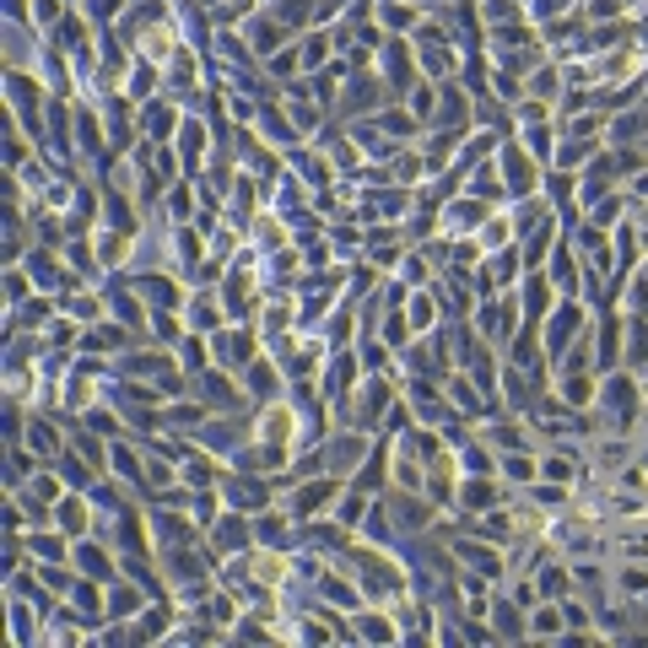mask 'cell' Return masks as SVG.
I'll list each match as a JSON object with an SVG mask.
<instances>
[{
  "mask_svg": "<svg viewBox=\"0 0 648 648\" xmlns=\"http://www.w3.org/2000/svg\"><path fill=\"white\" fill-rule=\"evenodd\" d=\"M589 320H595V314H589L578 297H557V308L540 320V352H546V363L557 367V357H563L567 346L589 330Z\"/></svg>",
  "mask_w": 648,
  "mask_h": 648,
  "instance_id": "obj_1",
  "label": "cell"
},
{
  "mask_svg": "<svg viewBox=\"0 0 648 648\" xmlns=\"http://www.w3.org/2000/svg\"><path fill=\"white\" fill-rule=\"evenodd\" d=\"M497 173H503V184H508V201H525V195H540V179H546V168L525 152V141L519 135H503L497 141Z\"/></svg>",
  "mask_w": 648,
  "mask_h": 648,
  "instance_id": "obj_2",
  "label": "cell"
},
{
  "mask_svg": "<svg viewBox=\"0 0 648 648\" xmlns=\"http://www.w3.org/2000/svg\"><path fill=\"white\" fill-rule=\"evenodd\" d=\"M411 49H416V65H422V77H433V81H454L459 60H465V54L454 49V39H448V28H438V22H433V28L422 22V28L411 33Z\"/></svg>",
  "mask_w": 648,
  "mask_h": 648,
  "instance_id": "obj_3",
  "label": "cell"
},
{
  "mask_svg": "<svg viewBox=\"0 0 648 648\" xmlns=\"http://www.w3.org/2000/svg\"><path fill=\"white\" fill-rule=\"evenodd\" d=\"M249 438H254V416H243V411H216V416H205V427L195 433V444L222 454V459H233Z\"/></svg>",
  "mask_w": 648,
  "mask_h": 648,
  "instance_id": "obj_4",
  "label": "cell"
},
{
  "mask_svg": "<svg viewBox=\"0 0 648 648\" xmlns=\"http://www.w3.org/2000/svg\"><path fill=\"white\" fill-rule=\"evenodd\" d=\"M378 433H363V427H335L330 438H324V476H346L352 482V470L367 459V448H373Z\"/></svg>",
  "mask_w": 648,
  "mask_h": 648,
  "instance_id": "obj_5",
  "label": "cell"
},
{
  "mask_svg": "<svg viewBox=\"0 0 648 648\" xmlns=\"http://www.w3.org/2000/svg\"><path fill=\"white\" fill-rule=\"evenodd\" d=\"M260 330L254 324H222L216 335H211V357H216V367H227V373H243V367L260 357Z\"/></svg>",
  "mask_w": 648,
  "mask_h": 648,
  "instance_id": "obj_6",
  "label": "cell"
},
{
  "mask_svg": "<svg viewBox=\"0 0 648 648\" xmlns=\"http://www.w3.org/2000/svg\"><path fill=\"white\" fill-rule=\"evenodd\" d=\"M395 98H389V81L373 77V71H357L352 87H341V103H335V114H346V120H367V114H378V109H389Z\"/></svg>",
  "mask_w": 648,
  "mask_h": 648,
  "instance_id": "obj_7",
  "label": "cell"
},
{
  "mask_svg": "<svg viewBox=\"0 0 648 648\" xmlns=\"http://www.w3.org/2000/svg\"><path fill=\"white\" fill-rule=\"evenodd\" d=\"M190 395H195V401H205L211 411H243V405H254V401H249V389H243L227 367H216V363L190 378Z\"/></svg>",
  "mask_w": 648,
  "mask_h": 648,
  "instance_id": "obj_8",
  "label": "cell"
},
{
  "mask_svg": "<svg viewBox=\"0 0 648 648\" xmlns=\"http://www.w3.org/2000/svg\"><path fill=\"white\" fill-rule=\"evenodd\" d=\"M249 540H254V514H243V508H222L211 525H205V546L227 563V557H239L249 551Z\"/></svg>",
  "mask_w": 648,
  "mask_h": 648,
  "instance_id": "obj_9",
  "label": "cell"
},
{
  "mask_svg": "<svg viewBox=\"0 0 648 648\" xmlns=\"http://www.w3.org/2000/svg\"><path fill=\"white\" fill-rule=\"evenodd\" d=\"M416 49L405 39H384L378 43V77L389 81V98L401 103V98H411V87H416Z\"/></svg>",
  "mask_w": 648,
  "mask_h": 648,
  "instance_id": "obj_10",
  "label": "cell"
},
{
  "mask_svg": "<svg viewBox=\"0 0 648 648\" xmlns=\"http://www.w3.org/2000/svg\"><path fill=\"white\" fill-rule=\"evenodd\" d=\"M486 216H492V205L459 190V195L438 211V239H448V243H454V239H476V227H482Z\"/></svg>",
  "mask_w": 648,
  "mask_h": 648,
  "instance_id": "obj_11",
  "label": "cell"
},
{
  "mask_svg": "<svg viewBox=\"0 0 648 648\" xmlns=\"http://www.w3.org/2000/svg\"><path fill=\"white\" fill-rule=\"evenodd\" d=\"M22 265H28V276H33V286H39V292H49V297H60V292H71V286H81V276H77V271H71V265H60V260H54V249H49V243H33Z\"/></svg>",
  "mask_w": 648,
  "mask_h": 648,
  "instance_id": "obj_12",
  "label": "cell"
},
{
  "mask_svg": "<svg viewBox=\"0 0 648 648\" xmlns=\"http://www.w3.org/2000/svg\"><path fill=\"white\" fill-rule=\"evenodd\" d=\"M146 525H152V540H158V551H168V546H195L205 529L184 514V508H168V503H158L152 514H146Z\"/></svg>",
  "mask_w": 648,
  "mask_h": 648,
  "instance_id": "obj_13",
  "label": "cell"
},
{
  "mask_svg": "<svg viewBox=\"0 0 648 648\" xmlns=\"http://www.w3.org/2000/svg\"><path fill=\"white\" fill-rule=\"evenodd\" d=\"M71 567H77L81 578H98V584H114L120 578V557L98 535H77L71 540Z\"/></svg>",
  "mask_w": 648,
  "mask_h": 648,
  "instance_id": "obj_14",
  "label": "cell"
},
{
  "mask_svg": "<svg viewBox=\"0 0 648 648\" xmlns=\"http://www.w3.org/2000/svg\"><path fill=\"white\" fill-rule=\"evenodd\" d=\"M222 497H227V508L260 514V508H271L276 486H271V482H260V476H249V470H233V465H227V476H222Z\"/></svg>",
  "mask_w": 648,
  "mask_h": 648,
  "instance_id": "obj_15",
  "label": "cell"
},
{
  "mask_svg": "<svg viewBox=\"0 0 648 648\" xmlns=\"http://www.w3.org/2000/svg\"><path fill=\"white\" fill-rule=\"evenodd\" d=\"M254 135H260L265 146H276V152H292L303 130L292 124V114H286L282 98H271V103H260V114H254Z\"/></svg>",
  "mask_w": 648,
  "mask_h": 648,
  "instance_id": "obj_16",
  "label": "cell"
},
{
  "mask_svg": "<svg viewBox=\"0 0 648 648\" xmlns=\"http://www.w3.org/2000/svg\"><path fill=\"white\" fill-rule=\"evenodd\" d=\"M243 39H249V49H254V60L265 65V60H271L276 49H286V43L297 39V33H286L282 22H276V11L265 6V11H254V17L243 22Z\"/></svg>",
  "mask_w": 648,
  "mask_h": 648,
  "instance_id": "obj_17",
  "label": "cell"
},
{
  "mask_svg": "<svg viewBox=\"0 0 648 648\" xmlns=\"http://www.w3.org/2000/svg\"><path fill=\"white\" fill-rule=\"evenodd\" d=\"M179 124H184V109L162 92L152 103H141V141H152V146H168L173 135H179Z\"/></svg>",
  "mask_w": 648,
  "mask_h": 648,
  "instance_id": "obj_18",
  "label": "cell"
},
{
  "mask_svg": "<svg viewBox=\"0 0 648 648\" xmlns=\"http://www.w3.org/2000/svg\"><path fill=\"white\" fill-rule=\"evenodd\" d=\"M222 324H227L222 292H216V286H190V303H184V330H195V335H216Z\"/></svg>",
  "mask_w": 648,
  "mask_h": 648,
  "instance_id": "obj_19",
  "label": "cell"
},
{
  "mask_svg": "<svg viewBox=\"0 0 648 648\" xmlns=\"http://www.w3.org/2000/svg\"><path fill=\"white\" fill-rule=\"evenodd\" d=\"M514 297H519V314H525V324H540L551 308H557V286H551V276H546V271H525V276H519V286H514Z\"/></svg>",
  "mask_w": 648,
  "mask_h": 648,
  "instance_id": "obj_20",
  "label": "cell"
},
{
  "mask_svg": "<svg viewBox=\"0 0 648 648\" xmlns=\"http://www.w3.org/2000/svg\"><path fill=\"white\" fill-rule=\"evenodd\" d=\"M243 389H249V401H254V405L282 401V389H286V373H282V363H276L271 352H260L254 363L243 367Z\"/></svg>",
  "mask_w": 648,
  "mask_h": 648,
  "instance_id": "obj_21",
  "label": "cell"
},
{
  "mask_svg": "<svg viewBox=\"0 0 648 648\" xmlns=\"http://www.w3.org/2000/svg\"><path fill=\"white\" fill-rule=\"evenodd\" d=\"M503 492H508V486L497 482V476H459V492H454V508L476 519V514H486V508H497V503H503Z\"/></svg>",
  "mask_w": 648,
  "mask_h": 648,
  "instance_id": "obj_22",
  "label": "cell"
},
{
  "mask_svg": "<svg viewBox=\"0 0 648 648\" xmlns=\"http://www.w3.org/2000/svg\"><path fill=\"white\" fill-rule=\"evenodd\" d=\"M492 632H497V644H514V638H529V610L514 600V595H492Z\"/></svg>",
  "mask_w": 648,
  "mask_h": 648,
  "instance_id": "obj_23",
  "label": "cell"
},
{
  "mask_svg": "<svg viewBox=\"0 0 648 648\" xmlns=\"http://www.w3.org/2000/svg\"><path fill=\"white\" fill-rule=\"evenodd\" d=\"M286 173H297L308 190H324V184L335 179V162H330V152H320V146H292V152H286Z\"/></svg>",
  "mask_w": 648,
  "mask_h": 648,
  "instance_id": "obj_24",
  "label": "cell"
},
{
  "mask_svg": "<svg viewBox=\"0 0 648 648\" xmlns=\"http://www.w3.org/2000/svg\"><path fill=\"white\" fill-rule=\"evenodd\" d=\"M22 444L33 448L43 465H54V459H60V454L71 448V438H65V433L54 427V416H43V411H39V416H28V438H22Z\"/></svg>",
  "mask_w": 648,
  "mask_h": 648,
  "instance_id": "obj_25",
  "label": "cell"
},
{
  "mask_svg": "<svg viewBox=\"0 0 648 648\" xmlns=\"http://www.w3.org/2000/svg\"><path fill=\"white\" fill-rule=\"evenodd\" d=\"M92 519H98V514H92V497H87V492H65V497L54 503V529H65L71 540H77V535H92Z\"/></svg>",
  "mask_w": 648,
  "mask_h": 648,
  "instance_id": "obj_26",
  "label": "cell"
},
{
  "mask_svg": "<svg viewBox=\"0 0 648 648\" xmlns=\"http://www.w3.org/2000/svg\"><path fill=\"white\" fill-rule=\"evenodd\" d=\"M405 320H411L416 335H433V330L444 324V297H438L433 286H416V292L405 297Z\"/></svg>",
  "mask_w": 648,
  "mask_h": 648,
  "instance_id": "obj_27",
  "label": "cell"
},
{
  "mask_svg": "<svg viewBox=\"0 0 648 648\" xmlns=\"http://www.w3.org/2000/svg\"><path fill=\"white\" fill-rule=\"evenodd\" d=\"M606 141H610V146H644V141H648V103H632V109L610 114Z\"/></svg>",
  "mask_w": 648,
  "mask_h": 648,
  "instance_id": "obj_28",
  "label": "cell"
},
{
  "mask_svg": "<svg viewBox=\"0 0 648 648\" xmlns=\"http://www.w3.org/2000/svg\"><path fill=\"white\" fill-rule=\"evenodd\" d=\"M373 22L384 33H416L422 28V6L416 0H373Z\"/></svg>",
  "mask_w": 648,
  "mask_h": 648,
  "instance_id": "obj_29",
  "label": "cell"
},
{
  "mask_svg": "<svg viewBox=\"0 0 648 648\" xmlns=\"http://www.w3.org/2000/svg\"><path fill=\"white\" fill-rule=\"evenodd\" d=\"M465 195H476V201H486V205H508V184H503L497 162L486 158V162H476V168L465 173Z\"/></svg>",
  "mask_w": 648,
  "mask_h": 648,
  "instance_id": "obj_30",
  "label": "cell"
},
{
  "mask_svg": "<svg viewBox=\"0 0 648 648\" xmlns=\"http://www.w3.org/2000/svg\"><path fill=\"white\" fill-rule=\"evenodd\" d=\"M109 476H120L135 497H141V476H146V454L124 448V438H109Z\"/></svg>",
  "mask_w": 648,
  "mask_h": 648,
  "instance_id": "obj_31",
  "label": "cell"
},
{
  "mask_svg": "<svg viewBox=\"0 0 648 648\" xmlns=\"http://www.w3.org/2000/svg\"><path fill=\"white\" fill-rule=\"evenodd\" d=\"M535 589H540V600H567L573 595V563L567 557H546L535 567Z\"/></svg>",
  "mask_w": 648,
  "mask_h": 648,
  "instance_id": "obj_32",
  "label": "cell"
},
{
  "mask_svg": "<svg viewBox=\"0 0 648 648\" xmlns=\"http://www.w3.org/2000/svg\"><path fill=\"white\" fill-rule=\"evenodd\" d=\"M557 395L567 411H589L600 395V373H557Z\"/></svg>",
  "mask_w": 648,
  "mask_h": 648,
  "instance_id": "obj_33",
  "label": "cell"
},
{
  "mask_svg": "<svg viewBox=\"0 0 648 648\" xmlns=\"http://www.w3.org/2000/svg\"><path fill=\"white\" fill-rule=\"evenodd\" d=\"M621 367L627 373H644L648 367V320H632V314H621Z\"/></svg>",
  "mask_w": 648,
  "mask_h": 648,
  "instance_id": "obj_34",
  "label": "cell"
},
{
  "mask_svg": "<svg viewBox=\"0 0 648 648\" xmlns=\"http://www.w3.org/2000/svg\"><path fill=\"white\" fill-rule=\"evenodd\" d=\"M540 476V459L529 454V448H508V454H497V482L503 486H529Z\"/></svg>",
  "mask_w": 648,
  "mask_h": 648,
  "instance_id": "obj_35",
  "label": "cell"
},
{
  "mask_svg": "<svg viewBox=\"0 0 648 648\" xmlns=\"http://www.w3.org/2000/svg\"><path fill=\"white\" fill-rule=\"evenodd\" d=\"M201 184L195 179H179V184H168V195H162V216L168 222H195V211H201Z\"/></svg>",
  "mask_w": 648,
  "mask_h": 648,
  "instance_id": "obj_36",
  "label": "cell"
},
{
  "mask_svg": "<svg viewBox=\"0 0 648 648\" xmlns=\"http://www.w3.org/2000/svg\"><path fill=\"white\" fill-rule=\"evenodd\" d=\"M519 141H525V152L540 162V168H551V162H557V120L519 124Z\"/></svg>",
  "mask_w": 648,
  "mask_h": 648,
  "instance_id": "obj_37",
  "label": "cell"
},
{
  "mask_svg": "<svg viewBox=\"0 0 648 648\" xmlns=\"http://www.w3.org/2000/svg\"><path fill=\"white\" fill-rule=\"evenodd\" d=\"M297 54H303V77H314V71H324V65L335 60V43H330V28H308V33H297Z\"/></svg>",
  "mask_w": 648,
  "mask_h": 648,
  "instance_id": "obj_38",
  "label": "cell"
},
{
  "mask_svg": "<svg viewBox=\"0 0 648 648\" xmlns=\"http://www.w3.org/2000/svg\"><path fill=\"white\" fill-rule=\"evenodd\" d=\"M60 314H71L77 324H98V320H109V308H103V292H81V286L60 292Z\"/></svg>",
  "mask_w": 648,
  "mask_h": 648,
  "instance_id": "obj_39",
  "label": "cell"
},
{
  "mask_svg": "<svg viewBox=\"0 0 648 648\" xmlns=\"http://www.w3.org/2000/svg\"><path fill=\"white\" fill-rule=\"evenodd\" d=\"M173 616H179V606H162V600H152V606L141 610L130 627H135V644H152V638H168L173 632Z\"/></svg>",
  "mask_w": 648,
  "mask_h": 648,
  "instance_id": "obj_40",
  "label": "cell"
},
{
  "mask_svg": "<svg viewBox=\"0 0 648 648\" xmlns=\"http://www.w3.org/2000/svg\"><path fill=\"white\" fill-rule=\"evenodd\" d=\"M476 243H482V254H497V249H508V243H519L514 233V222H508V211H492L482 227H476Z\"/></svg>",
  "mask_w": 648,
  "mask_h": 648,
  "instance_id": "obj_41",
  "label": "cell"
},
{
  "mask_svg": "<svg viewBox=\"0 0 648 648\" xmlns=\"http://www.w3.org/2000/svg\"><path fill=\"white\" fill-rule=\"evenodd\" d=\"M271 11H276V22H282L286 33H308V28H314L320 0H271Z\"/></svg>",
  "mask_w": 648,
  "mask_h": 648,
  "instance_id": "obj_42",
  "label": "cell"
},
{
  "mask_svg": "<svg viewBox=\"0 0 648 648\" xmlns=\"http://www.w3.org/2000/svg\"><path fill=\"white\" fill-rule=\"evenodd\" d=\"M563 600H540L529 610V638H563Z\"/></svg>",
  "mask_w": 648,
  "mask_h": 648,
  "instance_id": "obj_43",
  "label": "cell"
},
{
  "mask_svg": "<svg viewBox=\"0 0 648 648\" xmlns=\"http://www.w3.org/2000/svg\"><path fill=\"white\" fill-rule=\"evenodd\" d=\"M260 71H265L271 81H297V77H303V54H297V39L286 43V49H276V54H271Z\"/></svg>",
  "mask_w": 648,
  "mask_h": 648,
  "instance_id": "obj_44",
  "label": "cell"
},
{
  "mask_svg": "<svg viewBox=\"0 0 648 648\" xmlns=\"http://www.w3.org/2000/svg\"><path fill=\"white\" fill-rule=\"evenodd\" d=\"M627 211H632V201H627V195L616 190V195H606V201H595V205H589V222H595L600 233H610V227H616V222H621Z\"/></svg>",
  "mask_w": 648,
  "mask_h": 648,
  "instance_id": "obj_45",
  "label": "cell"
},
{
  "mask_svg": "<svg viewBox=\"0 0 648 648\" xmlns=\"http://www.w3.org/2000/svg\"><path fill=\"white\" fill-rule=\"evenodd\" d=\"M621 292H627L621 314H632V320H648V271H644V265L627 276V286H621Z\"/></svg>",
  "mask_w": 648,
  "mask_h": 648,
  "instance_id": "obj_46",
  "label": "cell"
},
{
  "mask_svg": "<svg viewBox=\"0 0 648 648\" xmlns=\"http://www.w3.org/2000/svg\"><path fill=\"white\" fill-rule=\"evenodd\" d=\"M540 195L551 205H563L567 195H578V173H567V168H546V179H540Z\"/></svg>",
  "mask_w": 648,
  "mask_h": 648,
  "instance_id": "obj_47",
  "label": "cell"
},
{
  "mask_svg": "<svg viewBox=\"0 0 648 648\" xmlns=\"http://www.w3.org/2000/svg\"><path fill=\"white\" fill-rule=\"evenodd\" d=\"M405 109H411L422 124H433V114H438V87L416 81V87H411V98H405Z\"/></svg>",
  "mask_w": 648,
  "mask_h": 648,
  "instance_id": "obj_48",
  "label": "cell"
},
{
  "mask_svg": "<svg viewBox=\"0 0 648 648\" xmlns=\"http://www.w3.org/2000/svg\"><path fill=\"white\" fill-rule=\"evenodd\" d=\"M335 81L341 77H330V71H314V77H308V98L320 103L324 114H335V103H341V87H335Z\"/></svg>",
  "mask_w": 648,
  "mask_h": 648,
  "instance_id": "obj_49",
  "label": "cell"
},
{
  "mask_svg": "<svg viewBox=\"0 0 648 648\" xmlns=\"http://www.w3.org/2000/svg\"><path fill=\"white\" fill-rule=\"evenodd\" d=\"M81 17H92V28H114L124 17V0H81Z\"/></svg>",
  "mask_w": 648,
  "mask_h": 648,
  "instance_id": "obj_50",
  "label": "cell"
},
{
  "mask_svg": "<svg viewBox=\"0 0 648 648\" xmlns=\"http://www.w3.org/2000/svg\"><path fill=\"white\" fill-rule=\"evenodd\" d=\"M65 11H71L65 0H33V28H39V33H54V28L65 22Z\"/></svg>",
  "mask_w": 648,
  "mask_h": 648,
  "instance_id": "obj_51",
  "label": "cell"
},
{
  "mask_svg": "<svg viewBox=\"0 0 648 648\" xmlns=\"http://www.w3.org/2000/svg\"><path fill=\"white\" fill-rule=\"evenodd\" d=\"M627 6V17H638V11H648V0H621Z\"/></svg>",
  "mask_w": 648,
  "mask_h": 648,
  "instance_id": "obj_52",
  "label": "cell"
},
{
  "mask_svg": "<svg viewBox=\"0 0 648 648\" xmlns=\"http://www.w3.org/2000/svg\"><path fill=\"white\" fill-rule=\"evenodd\" d=\"M644 92H648V77H644Z\"/></svg>",
  "mask_w": 648,
  "mask_h": 648,
  "instance_id": "obj_53",
  "label": "cell"
},
{
  "mask_svg": "<svg viewBox=\"0 0 648 648\" xmlns=\"http://www.w3.org/2000/svg\"><path fill=\"white\" fill-rule=\"evenodd\" d=\"M644 152H648V141H644Z\"/></svg>",
  "mask_w": 648,
  "mask_h": 648,
  "instance_id": "obj_54",
  "label": "cell"
}]
</instances>
